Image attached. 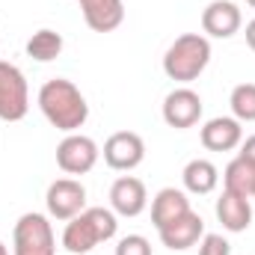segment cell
<instances>
[{"mask_svg": "<svg viewBox=\"0 0 255 255\" xmlns=\"http://www.w3.org/2000/svg\"><path fill=\"white\" fill-rule=\"evenodd\" d=\"M39 110L45 113V119L63 133H77L89 119V104L83 98V92L65 80L54 77L48 83H42L39 89Z\"/></svg>", "mask_w": 255, "mask_h": 255, "instance_id": "obj_1", "label": "cell"}, {"mask_svg": "<svg viewBox=\"0 0 255 255\" xmlns=\"http://www.w3.org/2000/svg\"><path fill=\"white\" fill-rule=\"evenodd\" d=\"M116 229H119V220L113 208H83L74 220H68L63 232V247L71 255H86L98 244L113 241Z\"/></svg>", "mask_w": 255, "mask_h": 255, "instance_id": "obj_2", "label": "cell"}, {"mask_svg": "<svg viewBox=\"0 0 255 255\" xmlns=\"http://www.w3.org/2000/svg\"><path fill=\"white\" fill-rule=\"evenodd\" d=\"M211 63V42L208 36L202 33H184L178 36L166 54H163V71L169 80H178V83H190L196 80Z\"/></svg>", "mask_w": 255, "mask_h": 255, "instance_id": "obj_3", "label": "cell"}, {"mask_svg": "<svg viewBox=\"0 0 255 255\" xmlns=\"http://www.w3.org/2000/svg\"><path fill=\"white\" fill-rule=\"evenodd\" d=\"M12 247L15 255H57V238L51 220L36 211L24 214L12 229Z\"/></svg>", "mask_w": 255, "mask_h": 255, "instance_id": "obj_4", "label": "cell"}, {"mask_svg": "<svg viewBox=\"0 0 255 255\" xmlns=\"http://www.w3.org/2000/svg\"><path fill=\"white\" fill-rule=\"evenodd\" d=\"M30 110V89L27 77L18 65L0 60V119L3 122H21Z\"/></svg>", "mask_w": 255, "mask_h": 255, "instance_id": "obj_5", "label": "cell"}, {"mask_svg": "<svg viewBox=\"0 0 255 255\" xmlns=\"http://www.w3.org/2000/svg\"><path fill=\"white\" fill-rule=\"evenodd\" d=\"M98 142L86 133H65L57 145V163L65 175H86L98 163Z\"/></svg>", "mask_w": 255, "mask_h": 255, "instance_id": "obj_6", "label": "cell"}, {"mask_svg": "<svg viewBox=\"0 0 255 255\" xmlns=\"http://www.w3.org/2000/svg\"><path fill=\"white\" fill-rule=\"evenodd\" d=\"M145 160V142L133 130H116L104 142V163L116 172H130Z\"/></svg>", "mask_w": 255, "mask_h": 255, "instance_id": "obj_7", "label": "cell"}, {"mask_svg": "<svg viewBox=\"0 0 255 255\" xmlns=\"http://www.w3.org/2000/svg\"><path fill=\"white\" fill-rule=\"evenodd\" d=\"M45 205H48V214L54 220H74L83 208H86V187L74 178H57L51 187H48V196H45Z\"/></svg>", "mask_w": 255, "mask_h": 255, "instance_id": "obj_8", "label": "cell"}, {"mask_svg": "<svg viewBox=\"0 0 255 255\" xmlns=\"http://www.w3.org/2000/svg\"><path fill=\"white\" fill-rule=\"evenodd\" d=\"M199 119H202V98H199V92H193L190 86L172 89L163 98V122L169 128L184 130V128H193Z\"/></svg>", "mask_w": 255, "mask_h": 255, "instance_id": "obj_9", "label": "cell"}, {"mask_svg": "<svg viewBox=\"0 0 255 255\" xmlns=\"http://www.w3.org/2000/svg\"><path fill=\"white\" fill-rule=\"evenodd\" d=\"M241 24H244V15L232 0H211L202 12V30L211 39H232L241 30Z\"/></svg>", "mask_w": 255, "mask_h": 255, "instance_id": "obj_10", "label": "cell"}, {"mask_svg": "<svg viewBox=\"0 0 255 255\" xmlns=\"http://www.w3.org/2000/svg\"><path fill=\"white\" fill-rule=\"evenodd\" d=\"M157 235H160V244H163L166 250H172V253H184V250H190V247H196V244L202 241V235H205V223H202V217H199L196 211H187V214L178 217L175 223L157 229Z\"/></svg>", "mask_w": 255, "mask_h": 255, "instance_id": "obj_11", "label": "cell"}, {"mask_svg": "<svg viewBox=\"0 0 255 255\" xmlns=\"http://www.w3.org/2000/svg\"><path fill=\"white\" fill-rule=\"evenodd\" d=\"M148 205V193H145V184L133 175H122L113 181L110 187V208L113 214L119 217H139Z\"/></svg>", "mask_w": 255, "mask_h": 255, "instance_id": "obj_12", "label": "cell"}, {"mask_svg": "<svg viewBox=\"0 0 255 255\" xmlns=\"http://www.w3.org/2000/svg\"><path fill=\"white\" fill-rule=\"evenodd\" d=\"M199 136L208 151H232L244 142V122H238L235 116H217L205 122Z\"/></svg>", "mask_w": 255, "mask_h": 255, "instance_id": "obj_13", "label": "cell"}, {"mask_svg": "<svg viewBox=\"0 0 255 255\" xmlns=\"http://www.w3.org/2000/svg\"><path fill=\"white\" fill-rule=\"evenodd\" d=\"M83 21L95 33H110L125 21V3L122 0H80Z\"/></svg>", "mask_w": 255, "mask_h": 255, "instance_id": "obj_14", "label": "cell"}, {"mask_svg": "<svg viewBox=\"0 0 255 255\" xmlns=\"http://www.w3.org/2000/svg\"><path fill=\"white\" fill-rule=\"evenodd\" d=\"M217 220L223 223V229L226 232H247L250 229V223H253V205H250V199H244V196H238V193H229L223 190V196L217 199Z\"/></svg>", "mask_w": 255, "mask_h": 255, "instance_id": "obj_15", "label": "cell"}, {"mask_svg": "<svg viewBox=\"0 0 255 255\" xmlns=\"http://www.w3.org/2000/svg\"><path fill=\"white\" fill-rule=\"evenodd\" d=\"M187 211H193V208H190V199H187L184 190L163 187V190L151 199V223H154V229H163V226L175 223Z\"/></svg>", "mask_w": 255, "mask_h": 255, "instance_id": "obj_16", "label": "cell"}, {"mask_svg": "<svg viewBox=\"0 0 255 255\" xmlns=\"http://www.w3.org/2000/svg\"><path fill=\"white\" fill-rule=\"evenodd\" d=\"M181 181H184V190L187 193H193V196H208V193L217 190V184H220V169L211 160L196 157V160H190L184 166Z\"/></svg>", "mask_w": 255, "mask_h": 255, "instance_id": "obj_17", "label": "cell"}, {"mask_svg": "<svg viewBox=\"0 0 255 255\" xmlns=\"http://www.w3.org/2000/svg\"><path fill=\"white\" fill-rule=\"evenodd\" d=\"M223 184H226L229 193H238V196H244V199H253V193H255V163L247 160L244 154H238V157L226 166Z\"/></svg>", "mask_w": 255, "mask_h": 255, "instance_id": "obj_18", "label": "cell"}, {"mask_svg": "<svg viewBox=\"0 0 255 255\" xmlns=\"http://www.w3.org/2000/svg\"><path fill=\"white\" fill-rule=\"evenodd\" d=\"M63 54V36L57 30H36L27 39V57H33L36 63H51Z\"/></svg>", "mask_w": 255, "mask_h": 255, "instance_id": "obj_19", "label": "cell"}, {"mask_svg": "<svg viewBox=\"0 0 255 255\" xmlns=\"http://www.w3.org/2000/svg\"><path fill=\"white\" fill-rule=\"evenodd\" d=\"M229 104L238 122H255V83H238Z\"/></svg>", "mask_w": 255, "mask_h": 255, "instance_id": "obj_20", "label": "cell"}, {"mask_svg": "<svg viewBox=\"0 0 255 255\" xmlns=\"http://www.w3.org/2000/svg\"><path fill=\"white\" fill-rule=\"evenodd\" d=\"M116 255H151V244L142 235H125L116 244Z\"/></svg>", "mask_w": 255, "mask_h": 255, "instance_id": "obj_21", "label": "cell"}, {"mask_svg": "<svg viewBox=\"0 0 255 255\" xmlns=\"http://www.w3.org/2000/svg\"><path fill=\"white\" fill-rule=\"evenodd\" d=\"M199 255H232V244L223 235H202Z\"/></svg>", "mask_w": 255, "mask_h": 255, "instance_id": "obj_22", "label": "cell"}, {"mask_svg": "<svg viewBox=\"0 0 255 255\" xmlns=\"http://www.w3.org/2000/svg\"><path fill=\"white\" fill-rule=\"evenodd\" d=\"M241 154H244L247 160H253V163H255V133H253V136H247V139L241 142Z\"/></svg>", "mask_w": 255, "mask_h": 255, "instance_id": "obj_23", "label": "cell"}, {"mask_svg": "<svg viewBox=\"0 0 255 255\" xmlns=\"http://www.w3.org/2000/svg\"><path fill=\"white\" fill-rule=\"evenodd\" d=\"M247 45H250V48L255 51V18L250 21V24H247Z\"/></svg>", "mask_w": 255, "mask_h": 255, "instance_id": "obj_24", "label": "cell"}, {"mask_svg": "<svg viewBox=\"0 0 255 255\" xmlns=\"http://www.w3.org/2000/svg\"><path fill=\"white\" fill-rule=\"evenodd\" d=\"M0 255H9V250H6V247H3V241H0Z\"/></svg>", "mask_w": 255, "mask_h": 255, "instance_id": "obj_25", "label": "cell"}, {"mask_svg": "<svg viewBox=\"0 0 255 255\" xmlns=\"http://www.w3.org/2000/svg\"><path fill=\"white\" fill-rule=\"evenodd\" d=\"M247 3H250V6H253V9H255V0H247Z\"/></svg>", "mask_w": 255, "mask_h": 255, "instance_id": "obj_26", "label": "cell"}, {"mask_svg": "<svg viewBox=\"0 0 255 255\" xmlns=\"http://www.w3.org/2000/svg\"><path fill=\"white\" fill-rule=\"evenodd\" d=\"M253 199H255V193H253Z\"/></svg>", "mask_w": 255, "mask_h": 255, "instance_id": "obj_27", "label": "cell"}]
</instances>
